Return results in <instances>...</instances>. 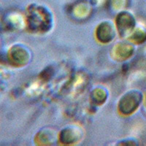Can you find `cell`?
I'll return each mask as SVG.
<instances>
[{"mask_svg":"<svg viewBox=\"0 0 146 146\" xmlns=\"http://www.w3.org/2000/svg\"><path fill=\"white\" fill-rule=\"evenodd\" d=\"M115 36L113 27L110 23L104 22L99 26L96 30V36L100 42L105 43L111 41Z\"/></svg>","mask_w":146,"mask_h":146,"instance_id":"obj_3","label":"cell"},{"mask_svg":"<svg viewBox=\"0 0 146 146\" xmlns=\"http://www.w3.org/2000/svg\"><path fill=\"white\" fill-rule=\"evenodd\" d=\"M133 51L134 48L132 45L128 43H122L115 47L114 53L118 60H125L131 56Z\"/></svg>","mask_w":146,"mask_h":146,"instance_id":"obj_4","label":"cell"},{"mask_svg":"<svg viewBox=\"0 0 146 146\" xmlns=\"http://www.w3.org/2000/svg\"><path fill=\"white\" fill-rule=\"evenodd\" d=\"M143 101V95L138 91H131L121 98L119 109L123 115H130L139 108Z\"/></svg>","mask_w":146,"mask_h":146,"instance_id":"obj_1","label":"cell"},{"mask_svg":"<svg viewBox=\"0 0 146 146\" xmlns=\"http://www.w3.org/2000/svg\"><path fill=\"white\" fill-rule=\"evenodd\" d=\"M117 27L122 36H129L135 27V21L131 14L123 13L118 16L116 21Z\"/></svg>","mask_w":146,"mask_h":146,"instance_id":"obj_2","label":"cell"},{"mask_svg":"<svg viewBox=\"0 0 146 146\" xmlns=\"http://www.w3.org/2000/svg\"><path fill=\"white\" fill-rule=\"evenodd\" d=\"M129 37L133 43L141 44L146 40V32L143 29H137L133 30Z\"/></svg>","mask_w":146,"mask_h":146,"instance_id":"obj_5","label":"cell"}]
</instances>
